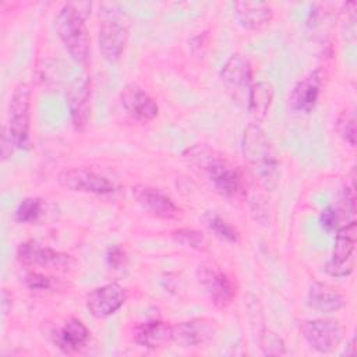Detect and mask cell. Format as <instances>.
I'll use <instances>...</instances> for the list:
<instances>
[{
  "label": "cell",
  "instance_id": "obj_8",
  "mask_svg": "<svg viewBox=\"0 0 357 357\" xmlns=\"http://www.w3.org/2000/svg\"><path fill=\"white\" fill-rule=\"evenodd\" d=\"M17 259L26 266H42L57 271H70L75 266V259L64 252L45 247L36 241H24L17 248Z\"/></svg>",
  "mask_w": 357,
  "mask_h": 357
},
{
  "label": "cell",
  "instance_id": "obj_5",
  "mask_svg": "<svg viewBox=\"0 0 357 357\" xmlns=\"http://www.w3.org/2000/svg\"><path fill=\"white\" fill-rule=\"evenodd\" d=\"M357 241L356 220L342 225L336 230V238L331 259L325 265L328 275L333 278H344L353 272L354 268V248Z\"/></svg>",
  "mask_w": 357,
  "mask_h": 357
},
{
  "label": "cell",
  "instance_id": "obj_24",
  "mask_svg": "<svg viewBox=\"0 0 357 357\" xmlns=\"http://www.w3.org/2000/svg\"><path fill=\"white\" fill-rule=\"evenodd\" d=\"M24 282L26 287L36 291H57L64 289V282L59 278H53L49 275H43L39 272H28L24 276Z\"/></svg>",
  "mask_w": 357,
  "mask_h": 357
},
{
  "label": "cell",
  "instance_id": "obj_13",
  "mask_svg": "<svg viewBox=\"0 0 357 357\" xmlns=\"http://www.w3.org/2000/svg\"><path fill=\"white\" fill-rule=\"evenodd\" d=\"M324 85V73L317 68L300 78L289 93V106L294 112L310 113L318 103Z\"/></svg>",
  "mask_w": 357,
  "mask_h": 357
},
{
  "label": "cell",
  "instance_id": "obj_6",
  "mask_svg": "<svg viewBox=\"0 0 357 357\" xmlns=\"http://www.w3.org/2000/svg\"><path fill=\"white\" fill-rule=\"evenodd\" d=\"M197 282L216 308H226L236 297V287L231 279L212 264H202L197 268Z\"/></svg>",
  "mask_w": 357,
  "mask_h": 357
},
{
  "label": "cell",
  "instance_id": "obj_20",
  "mask_svg": "<svg viewBox=\"0 0 357 357\" xmlns=\"http://www.w3.org/2000/svg\"><path fill=\"white\" fill-rule=\"evenodd\" d=\"M134 342L145 349H159L172 343V325L151 319L138 324L132 332Z\"/></svg>",
  "mask_w": 357,
  "mask_h": 357
},
{
  "label": "cell",
  "instance_id": "obj_25",
  "mask_svg": "<svg viewBox=\"0 0 357 357\" xmlns=\"http://www.w3.org/2000/svg\"><path fill=\"white\" fill-rule=\"evenodd\" d=\"M43 212V202L38 197L24 198L15 209V220L20 223H32L39 219Z\"/></svg>",
  "mask_w": 357,
  "mask_h": 357
},
{
  "label": "cell",
  "instance_id": "obj_12",
  "mask_svg": "<svg viewBox=\"0 0 357 357\" xmlns=\"http://www.w3.org/2000/svg\"><path fill=\"white\" fill-rule=\"evenodd\" d=\"M127 300L126 289L119 283H106L86 294V308L95 318H107L119 311Z\"/></svg>",
  "mask_w": 357,
  "mask_h": 357
},
{
  "label": "cell",
  "instance_id": "obj_4",
  "mask_svg": "<svg viewBox=\"0 0 357 357\" xmlns=\"http://www.w3.org/2000/svg\"><path fill=\"white\" fill-rule=\"evenodd\" d=\"M8 131L15 148H26L29 144L31 126V88L25 82H20L13 89L8 102Z\"/></svg>",
  "mask_w": 357,
  "mask_h": 357
},
{
  "label": "cell",
  "instance_id": "obj_9",
  "mask_svg": "<svg viewBox=\"0 0 357 357\" xmlns=\"http://www.w3.org/2000/svg\"><path fill=\"white\" fill-rule=\"evenodd\" d=\"M128 25L123 21V15L116 11H109V17L103 20L99 28L98 42L102 56L107 61L120 59L128 42Z\"/></svg>",
  "mask_w": 357,
  "mask_h": 357
},
{
  "label": "cell",
  "instance_id": "obj_26",
  "mask_svg": "<svg viewBox=\"0 0 357 357\" xmlns=\"http://www.w3.org/2000/svg\"><path fill=\"white\" fill-rule=\"evenodd\" d=\"M172 237L177 243H180L185 247L194 248V250H205V247H206L205 236L199 230H195L191 227L176 229L172 231Z\"/></svg>",
  "mask_w": 357,
  "mask_h": 357
},
{
  "label": "cell",
  "instance_id": "obj_10",
  "mask_svg": "<svg viewBox=\"0 0 357 357\" xmlns=\"http://www.w3.org/2000/svg\"><path fill=\"white\" fill-rule=\"evenodd\" d=\"M57 181L61 187L74 192L103 195L113 192L116 188L107 177L86 167L64 169L57 174Z\"/></svg>",
  "mask_w": 357,
  "mask_h": 357
},
{
  "label": "cell",
  "instance_id": "obj_29",
  "mask_svg": "<svg viewBox=\"0 0 357 357\" xmlns=\"http://www.w3.org/2000/svg\"><path fill=\"white\" fill-rule=\"evenodd\" d=\"M342 219L343 218H342L339 209L336 206H333V205H329L325 209H322V212L319 215V223L328 231L337 230L343 225Z\"/></svg>",
  "mask_w": 357,
  "mask_h": 357
},
{
  "label": "cell",
  "instance_id": "obj_23",
  "mask_svg": "<svg viewBox=\"0 0 357 357\" xmlns=\"http://www.w3.org/2000/svg\"><path fill=\"white\" fill-rule=\"evenodd\" d=\"M205 222H206L208 227L215 233L216 237H219L227 243H238L240 241V233L237 231V229L233 225H230L226 219L219 216L218 213L209 212L205 216Z\"/></svg>",
  "mask_w": 357,
  "mask_h": 357
},
{
  "label": "cell",
  "instance_id": "obj_21",
  "mask_svg": "<svg viewBox=\"0 0 357 357\" xmlns=\"http://www.w3.org/2000/svg\"><path fill=\"white\" fill-rule=\"evenodd\" d=\"M307 304L319 312H335L346 305V298L335 287L312 282L307 291Z\"/></svg>",
  "mask_w": 357,
  "mask_h": 357
},
{
  "label": "cell",
  "instance_id": "obj_22",
  "mask_svg": "<svg viewBox=\"0 0 357 357\" xmlns=\"http://www.w3.org/2000/svg\"><path fill=\"white\" fill-rule=\"evenodd\" d=\"M272 99H273V86L269 82L261 81V82L252 84L247 93V109L250 114L257 121L262 120L271 107Z\"/></svg>",
  "mask_w": 357,
  "mask_h": 357
},
{
  "label": "cell",
  "instance_id": "obj_7",
  "mask_svg": "<svg viewBox=\"0 0 357 357\" xmlns=\"http://www.w3.org/2000/svg\"><path fill=\"white\" fill-rule=\"evenodd\" d=\"M301 333L311 349L318 353H331L342 342L343 328L333 318L307 319L301 324Z\"/></svg>",
  "mask_w": 357,
  "mask_h": 357
},
{
  "label": "cell",
  "instance_id": "obj_15",
  "mask_svg": "<svg viewBox=\"0 0 357 357\" xmlns=\"http://www.w3.org/2000/svg\"><path fill=\"white\" fill-rule=\"evenodd\" d=\"M120 102L134 120L148 123L159 113V106L155 99L137 84H127L120 92Z\"/></svg>",
  "mask_w": 357,
  "mask_h": 357
},
{
  "label": "cell",
  "instance_id": "obj_17",
  "mask_svg": "<svg viewBox=\"0 0 357 357\" xmlns=\"http://www.w3.org/2000/svg\"><path fill=\"white\" fill-rule=\"evenodd\" d=\"M220 78L234 92H247L252 85V70L250 61L240 53L231 54L222 67Z\"/></svg>",
  "mask_w": 357,
  "mask_h": 357
},
{
  "label": "cell",
  "instance_id": "obj_27",
  "mask_svg": "<svg viewBox=\"0 0 357 357\" xmlns=\"http://www.w3.org/2000/svg\"><path fill=\"white\" fill-rule=\"evenodd\" d=\"M336 130L339 135L351 146L356 145V121L354 114L349 110H343L336 120Z\"/></svg>",
  "mask_w": 357,
  "mask_h": 357
},
{
  "label": "cell",
  "instance_id": "obj_1",
  "mask_svg": "<svg viewBox=\"0 0 357 357\" xmlns=\"http://www.w3.org/2000/svg\"><path fill=\"white\" fill-rule=\"evenodd\" d=\"M184 156L191 165L206 174L219 194L236 198L243 192L241 173L215 149L206 145H194L184 152Z\"/></svg>",
  "mask_w": 357,
  "mask_h": 357
},
{
  "label": "cell",
  "instance_id": "obj_2",
  "mask_svg": "<svg viewBox=\"0 0 357 357\" xmlns=\"http://www.w3.org/2000/svg\"><path fill=\"white\" fill-rule=\"evenodd\" d=\"M82 4H64L56 15L54 24L59 38L70 53L71 59L79 64L88 63L91 59V38L85 24L88 15L81 10Z\"/></svg>",
  "mask_w": 357,
  "mask_h": 357
},
{
  "label": "cell",
  "instance_id": "obj_3",
  "mask_svg": "<svg viewBox=\"0 0 357 357\" xmlns=\"http://www.w3.org/2000/svg\"><path fill=\"white\" fill-rule=\"evenodd\" d=\"M241 152L252 167L259 181L266 188H273L278 181V160L271 142L258 123H250L243 134Z\"/></svg>",
  "mask_w": 357,
  "mask_h": 357
},
{
  "label": "cell",
  "instance_id": "obj_31",
  "mask_svg": "<svg viewBox=\"0 0 357 357\" xmlns=\"http://www.w3.org/2000/svg\"><path fill=\"white\" fill-rule=\"evenodd\" d=\"M107 261L113 268H120L126 262V252L120 247H113L107 252Z\"/></svg>",
  "mask_w": 357,
  "mask_h": 357
},
{
  "label": "cell",
  "instance_id": "obj_14",
  "mask_svg": "<svg viewBox=\"0 0 357 357\" xmlns=\"http://www.w3.org/2000/svg\"><path fill=\"white\" fill-rule=\"evenodd\" d=\"M132 197L148 213L159 219L170 220L178 218L180 215V208L176 205V202L156 187L144 184L134 185Z\"/></svg>",
  "mask_w": 357,
  "mask_h": 357
},
{
  "label": "cell",
  "instance_id": "obj_28",
  "mask_svg": "<svg viewBox=\"0 0 357 357\" xmlns=\"http://www.w3.org/2000/svg\"><path fill=\"white\" fill-rule=\"evenodd\" d=\"M261 349L265 354H269V356H279V354L284 353V344H283L282 339L271 331H265L262 333Z\"/></svg>",
  "mask_w": 357,
  "mask_h": 357
},
{
  "label": "cell",
  "instance_id": "obj_32",
  "mask_svg": "<svg viewBox=\"0 0 357 357\" xmlns=\"http://www.w3.org/2000/svg\"><path fill=\"white\" fill-rule=\"evenodd\" d=\"M14 149H15V145H14V142H13V139H11V137H10V134H8V131H7L6 127H4V130H3V137H1V156H3V160H6L7 158H10Z\"/></svg>",
  "mask_w": 357,
  "mask_h": 357
},
{
  "label": "cell",
  "instance_id": "obj_18",
  "mask_svg": "<svg viewBox=\"0 0 357 357\" xmlns=\"http://www.w3.org/2000/svg\"><path fill=\"white\" fill-rule=\"evenodd\" d=\"M54 344L66 353H74L82 349L89 339V329L78 318H67L63 325L52 332Z\"/></svg>",
  "mask_w": 357,
  "mask_h": 357
},
{
  "label": "cell",
  "instance_id": "obj_30",
  "mask_svg": "<svg viewBox=\"0 0 357 357\" xmlns=\"http://www.w3.org/2000/svg\"><path fill=\"white\" fill-rule=\"evenodd\" d=\"M251 212L254 215V219L258 220L261 225H269V208L264 201H261L259 198L254 199L251 202Z\"/></svg>",
  "mask_w": 357,
  "mask_h": 357
},
{
  "label": "cell",
  "instance_id": "obj_16",
  "mask_svg": "<svg viewBox=\"0 0 357 357\" xmlns=\"http://www.w3.org/2000/svg\"><path fill=\"white\" fill-rule=\"evenodd\" d=\"M215 335L211 322L205 319H190L172 325V343L180 347H198L208 343Z\"/></svg>",
  "mask_w": 357,
  "mask_h": 357
},
{
  "label": "cell",
  "instance_id": "obj_19",
  "mask_svg": "<svg viewBox=\"0 0 357 357\" xmlns=\"http://www.w3.org/2000/svg\"><path fill=\"white\" fill-rule=\"evenodd\" d=\"M233 10L237 22L245 29H261L273 17V8L266 1H236Z\"/></svg>",
  "mask_w": 357,
  "mask_h": 357
},
{
  "label": "cell",
  "instance_id": "obj_11",
  "mask_svg": "<svg viewBox=\"0 0 357 357\" xmlns=\"http://www.w3.org/2000/svg\"><path fill=\"white\" fill-rule=\"evenodd\" d=\"M91 98L92 81L86 73H82L70 84L66 96L71 123L77 130H84L89 121Z\"/></svg>",
  "mask_w": 357,
  "mask_h": 357
}]
</instances>
